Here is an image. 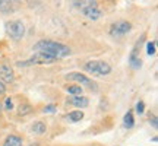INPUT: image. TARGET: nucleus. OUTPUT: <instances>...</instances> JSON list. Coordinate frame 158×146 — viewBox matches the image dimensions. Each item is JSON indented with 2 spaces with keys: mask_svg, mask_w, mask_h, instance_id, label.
<instances>
[{
  "mask_svg": "<svg viewBox=\"0 0 158 146\" xmlns=\"http://www.w3.org/2000/svg\"><path fill=\"white\" fill-rule=\"evenodd\" d=\"M34 51L35 53H43L45 56H50V57H53L54 60L68 57L69 54H70V48H69L68 45L56 43V41H48V39L38 41V43L34 45Z\"/></svg>",
  "mask_w": 158,
  "mask_h": 146,
  "instance_id": "obj_1",
  "label": "nucleus"
},
{
  "mask_svg": "<svg viewBox=\"0 0 158 146\" xmlns=\"http://www.w3.org/2000/svg\"><path fill=\"white\" fill-rule=\"evenodd\" d=\"M76 7H79L82 13H84L86 18H89L92 21H95L98 18L101 16V12L98 9L95 2H91V0H85V2H75L73 3Z\"/></svg>",
  "mask_w": 158,
  "mask_h": 146,
  "instance_id": "obj_2",
  "label": "nucleus"
},
{
  "mask_svg": "<svg viewBox=\"0 0 158 146\" xmlns=\"http://www.w3.org/2000/svg\"><path fill=\"white\" fill-rule=\"evenodd\" d=\"M85 70L92 73V75H98V76H106L111 72V66L106 62H100V60H92L85 64Z\"/></svg>",
  "mask_w": 158,
  "mask_h": 146,
  "instance_id": "obj_3",
  "label": "nucleus"
},
{
  "mask_svg": "<svg viewBox=\"0 0 158 146\" xmlns=\"http://www.w3.org/2000/svg\"><path fill=\"white\" fill-rule=\"evenodd\" d=\"M6 31L13 39H21L25 35V25L22 21H10L6 23Z\"/></svg>",
  "mask_w": 158,
  "mask_h": 146,
  "instance_id": "obj_4",
  "label": "nucleus"
},
{
  "mask_svg": "<svg viewBox=\"0 0 158 146\" xmlns=\"http://www.w3.org/2000/svg\"><path fill=\"white\" fill-rule=\"evenodd\" d=\"M53 62H56L53 57L45 56V54H43V53H35L28 62L18 63V66H29V64H50V63H53Z\"/></svg>",
  "mask_w": 158,
  "mask_h": 146,
  "instance_id": "obj_5",
  "label": "nucleus"
},
{
  "mask_svg": "<svg viewBox=\"0 0 158 146\" xmlns=\"http://www.w3.org/2000/svg\"><path fill=\"white\" fill-rule=\"evenodd\" d=\"M130 29H132V25L130 22H126V21H120V22H116L111 25V28H110V34L111 37H123L129 32Z\"/></svg>",
  "mask_w": 158,
  "mask_h": 146,
  "instance_id": "obj_6",
  "label": "nucleus"
},
{
  "mask_svg": "<svg viewBox=\"0 0 158 146\" xmlns=\"http://www.w3.org/2000/svg\"><path fill=\"white\" fill-rule=\"evenodd\" d=\"M66 79L81 82V83H84L85 86H88V88H95V86H94V82H92L91 79L86 78L85 75H82V73H70V75H68V76H66Z\"/></svg>",
  "mask_w": 158,
  "mask_h": 146,
  "instance_id": "obj_7",
  "label": "nucleus"
},
{
  "mask_svg": "<svg viewBox=\"0 0 158 146\" xmlns=\"http://www.w3.org/2000/svg\"><path fill=\"white\" fill-rule=\"evenodd\" d=\"M0 78L3 80V83H10L13 80V70L9 64H2L0 66Z\"/></svg>",
  "mask_w": 158,
  "mask_h": 146,
  "instance_id": "obj_8",
  "label": "nucleus"
},
{
  "mask_svg": "<svg viewBox=\"0 0 158 146\" xmlns=\"http://www.w3.org/2000/svg\"><path fill=\"white\" fill-rule=\"evenodd\" d=\"M18 7V5L15 2L10 0H0V12L2 13H10Z\"/></svg>",
  "mask_w": 158,
  "mask_h": 146,
  "instance_id": "obj_9",
  "label": "nucleus"
},
{
  "mask_svg": "<svg viewBox=\"0 0 158 146\" xmlns=\"http://www.w3.org/2000/svg\"><path fill=\"white\" fill-rule=\"evenodd\" d=\"M129 63H130V66H132V69H141L142 67V60H141V57H139V54H138V48H135V50L132 51Z\"/></svg>",
  "mask_w": 158,
  "mask_h": 146,
  "instance_id": "obj_10",
  "label": "nucleus"
},
{
  "mask_svg": "<svg viewBox=\"0 0 158 146\" xmlns=\"http://www.w3.org/2000/svg\"><path fill=\"white\" fill-rule=\"evenodd\" d=\"M69 102L75 105V107H81V108H85L88 107V104H89V99L88 98H85V96H72Z\"/></svg>",
  "mask_w": 158,
  "mask_h": 146,
  "instance_id": "obj_11",
  "label": "nucleus"
},
{
  "mask_svg": "<svg viewBox=\"0 0 158 146\" xmlns=\"http://www.w3.org/2000/svg\"><path fill=\"white\" fill-rule=\"evenodd\" d=\"M3 146H22V139L19 136H15V135H10L6 137L5 140V145Z\"/></svg>",
  "mask_w": 158,
  "mask_h": 146,
  "instance_id": "obj_12",
  "label": "nucleus"
},
{
  "mask_svg": "<svg viewBox=\"0 0 158 146\" xmlns=\"http://www.w3.org/2000/svg\"><path fill=\"white\" fill-rule=\"evenodd\" d=\"M82 118H84V112L79 111V110L69 112L68 116H66V120H69V121H73V123H76V121H81Z\"/></svg>",
  "mask_w": 158,
  "mask_h": 146,
  "instance_id": "obj_13",
  "label": "nucleus"
},
{
  "mask_svg": "<svg viewBox=\"0 0 158 146\" xmlns=\"http://www.w3.org/2000/svg\"><path fill=\"white\" fill-rule=\"evenodd\" d=\"M32 132L34 133H37V135H43L45 132V124L44 123H41V121H37V123H34L32 124Z\"/></svg>",
  "mask_w": 158,
  "mask_h": 146,
  "instance_id": "obj_14",
  "label": "nucleus"
},
{
  "mask_svg": "<svg viewBox=\"0 0 158 146\" xmlns=\"http://www.w3.org/2000/svg\"><path fill=\"white\" fill-rule=\"evenodd\" d=\"M133 124H135V121H133V114H132V111H127L126 116H124V126L130 129V127H133Z\"/></svg>",
  "mask_w": 158,
  "mask_h": 146,
  "instance_id": "obj_15",
  "label": "nucleus"
},
{
  "mask_svg": "<svg viewBox=\"0 0 158 146\" xmlns=\"http://www.w3.org/2000/svg\"><path fill=\"white\" fill-rule=\"evenodd\" d=\"M68 91H69V94H72L73 96H81V94H82V88H81V86H76V85L69 86Z\"/></svg>",
  "mask_w": 158,
  "mask_h": 146,
  "instance_id": "obj_16",
  "label": "nucleus"
},
{
  "mask_svg": "<svg viewBox=\"0 0 158 146\" xmlns=\"http://www.w3.org/2000/svg\"><path fill=\"white\" fill-rule=\"evenodd\" d=\"M147 53L149 54V56H152V54H155V43H148L147 44Z\"/></svg>",
  "mask_w": 158,
  "mask_h": 146,
  "instance_id": "obj_17",
  "label": "nucleus"
},
{
  "mask_svg": "<svg viewBox=\"0 0 158 146\" xmlns=\"http://www.w3.org/2000/svg\"><path fill=\"white\" fill-rule=\"evenodd\" d=\"M143 110H145V104L142 101H139L136 104V111H138V114H143Z\"/></svg>",
  "mask_w": 158,
  "mask_h": 146,
  "instance_id": "obj_18",
  "label": "nucleus"
},
{
  "mask_svg": "<svg viewBox=\"0 0 158 146\" xmlns=\"http://www.w3.org/2000/svg\"><path fill=\"white\" fill-rule=\"evenodd\" d=\"M53 111H56V107H54V105H47V107L44 108V112H53Z\"/></svg>",
  "mask_w": 158,
  "mask_h": 146,
  "instance_id": "obj_19",
  "label": "nucleus"
},
{
  "mask_svg": "<svg viewBox=\"0 0 158 146\" xmlns=\"http://www.w3.org/2000/svg\"><path fill=\"white\" fill-rule=\"evenodd\" d=\"M6 108H7V110H12V108H13V104H12L10 98H6Z\"/></svg>",
  "mask_w": 158,
  "mask_h": 146,
  "instance_id": "obj_20",
  "label": "nucleus"
},
{
  "mask_svg": "<svg viewBox=\"0 0 158 146\" xmlns=\"http://www.w3.org/2000/svg\"><path fill=\"white\" fill-rule=\"evenodd\" d=\"M23 107H25V108H22V107L19 108V114H25V112H28V111H31V108H29V107H28V105H23Z\"/></svg>",
  "mask_w": 158,
  "mask_h": 146,
  "instance_id": "obj_21",
  "label": "nucleus"
},
{
  "mask_svg": "<svg viewBox=\"0 0 158 146\" xmlns=\"http://www.w3.org/2000/svg\"><path fill=\"white\" fill-rule=\"evenodd\" d=\"M5 91H6V86H5V83H3V82L0 80V95H2V94H5Z\"/></svg>",
  "mask_w": 158,
  "mask_h": 146,
  "instance_id": "obj_22",
  "label": "nucleus"
},
{
  "mask_svg": "<svg viewBox=\"0 0 158 146\" xmlns=\"http://www.w3.org/2000/svg\"><path fill=\"white\" fill-rule=\"evenodd\" d=\"M151 124H152L154 127H157V126H158V121H157V117H152V118H151Z\"/></svg>",
  "mask_w": 158,
  "mask_h": 146,
  "instance_id": "obj_23",
  "label": "nucleus"
},
{
  "mask_svg": "<svg viewBox=\"0 0 158 146\" xmlns=\"http://www.w3.org/2000/svg\"><path fill=\"white\" fill-rule=\"evenodd\" d=\"M0 112H2V104H0Z\"/></svg>",
  "mask_w": 158,
  "mask_h": 146,
  "instance_id": "obj_24",
  "label": "nucleus"
}]
</instances>
